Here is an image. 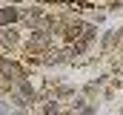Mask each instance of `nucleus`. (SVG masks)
I'll return each instance as SVG.
<instances>
[{"instance_id":"f257e3e1","label":"nucleus","mask_w":123,"mask_h":115,"mask_svg":"<svg viewBox=\"0 0 123 115\" xmlns=\"http://www.w3.org/2000/svg\"><path fill=\"white\" fill-rule=\"evenodd\" d=\"M17 20H20V12H17L14 6L0 9V23H3V26H12V23H17Z\"/></svg>"}]
</instances>
